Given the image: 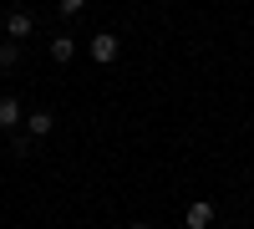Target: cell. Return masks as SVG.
Masks as SVG:
<instances>
[{"label": "cell", "mask_w": 254, "mask_h": 229, "mask_svg": "<svg viewBox=\"0 0 254 229\" xmlns=\"http://www.w3.org/2000/svg\"><path fill=\"white\" fill-rule=\"evenodd\" d=\"M20 61V41H0V72H10Z\"/></svg>", "instance_id": "obj_7"}, {"label": "cell", "mask_w": 254, "mask_h": 229, "mask_svg": "<svg viewBox=\"0 0 254 229\" xmlns=\"http://www.w3.org/2000/svg\"><path fill=\"white\" fill-rule=\"evenodd\" d=\"M31 31H36V15H31V10H10V15H5V36H10V41H26Z\"/></svg>", "instance_id": "obj_3"}, {"label": "cell", "mask_w": 254, "mask_h": 229, "mask_svg": "<svg viewBox=\"0 0 254 229\" xmlns=\"http://www.w3.org/2000/svg\"><path fill=\"white\" fill-rule=\"evenodd\" d=\"M56 128V117H51V107H36V112H26V133L31 138H46Z\"/></svg>", "instance_id": "obj_5"}, {"label": "cell", "mask_w": 254, "mask_h": 229, "mask_svg": "<svg viewBox=\"0 0 254 229\" xmlns=\"http://www.w3.org/2000/svg\"><path fill=\"white\" fill-rule=\"evenodd\" d=\"M81 5H87V0H56V10H61V15H81Z\"/></svg>", "instance_id": "obj_8"}, {"label": "cell", "mask_w": 254, "mask_h": 229, "mask_svg": "<svg viewBox=\"0 0 254 229\" xmlns=\"http://www.w3.org/2000/svg\"><path fill=\"white\" fill-rule=\"evenodd\" d=\"M71 56H76V41H71V36H51V61H61V67H66Z\"/></svg>", "instance_id": "obj_6"}, {"label": "cell", "mask_w": 254, "mask_h": 229, "mask_svg": "<svg viewBox=\"0 0 254 229\" xmlns=\"http://www.w3.org/2000/svg\"><path fill=\"white\" fill-rule=\"evenodd\" d=\"M127 229H153V224H147V219H137V224H127Z\"/></svg>", "instance_id": "obj_9"}, {"label": "cell", "mask_w": 254, "mask_h": 229, "mask_svg": "<svg viewBox=\"0 0 254 229\" xmlns=\"http://www.w3.org/2000/svg\"><path fill=\"white\" fill-rule=\"evenodd\" d=\"M183 224L188 229H208V224H214V199H193L183 209Z\"/></svg>", "instance_id": "obj_2"}, {"label": "cell", "mask_w": 254, "mask_h": 229, "mask_svg": "<svg viewBox=\"0 0 254 229\" xmlns=\"http://www.w3.org/2000/svg\"><path fill=\"white\" fill-rule=\"evenodd\" d=\"M20 122H26V107L15 97H0V133H15Z\"/></svg>", "instance_id": "obj_4"}, {"label": "cell", "mask_w": 254, "mask_h": 229, "mask_svg": "<svg viewBox=\"0 0 254 229\" xmlns=\"http://www.w3.org/2000/svg\"><path fill=\"white\" fill-rule=\"evenodd\" d=\"M56 229H66V224H56Z\"/></svg>", "instance_id": "obj_10"}, {"label": "cell", "mask_w": 254, "mask_h": 229, "mask_svg": "<svg viewBox=\"0 0 254 229\" xmlns=\"http://www.w3.org/2000/svg\"><path fill=\"white\" fill-rule=\"evenodd\" d=\"M117 51H122V46H117L112 31H97V36H92V61H97V67H112Z\"/></svg>", "instance_id": "obj_1"}]
</instances>
